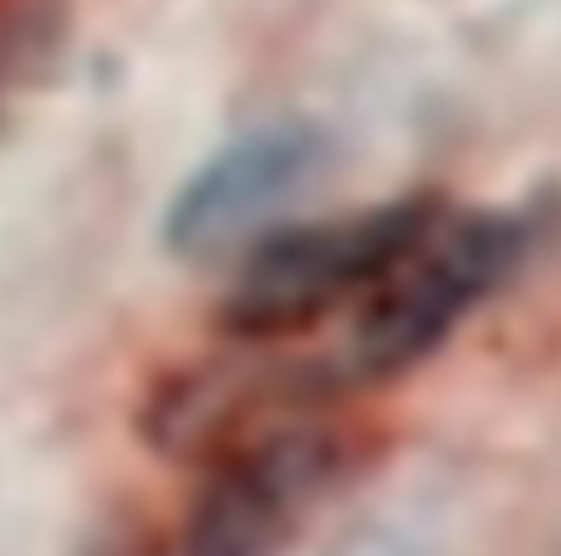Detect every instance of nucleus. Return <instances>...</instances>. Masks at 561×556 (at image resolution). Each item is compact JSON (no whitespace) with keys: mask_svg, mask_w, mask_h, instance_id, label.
I'll use <instances>...</instances> for the list:
<instances>
[{"mask_svg":"<svg viewBox=\"0 0 561 556\" xmlns=\"http://www.w3.org/2000/svg\"><path fill=\"white\" fill-rule=\"evenodd\" d=\"M325 182V138L314 127H264L209 155L165 209V242L187 264H237L270 231L304 220V198Z\"/></svg>","mask_w":561,"mask_h":556,"instance_id":"nucleus-4","label":"nucleus"},{"mask_svg":"<svg viewBox=\"0 0 561 556\" xmlns=\"http://www.w3.org/2000/svg\"><path fill=\"white\" fill-rule=\"evenodd\" d=\"M364 441L336 413H309L204 463V485L165 556H287L358 474Z\"/></svg>","mask_w":561,"mask_h":556,"instance_id":"nucleus-3","label":"nucleus"},{"mask_svg":"<svg viewBox=\"0 0 561 556\" xmlns=\"http://www.w3.org/2000/svg\"><path fill=\"white\" fill-rule=\"evenodd\" d=\"M517 253H523L517 220L430 198L413 237L375 275V287L347 309L331 342L314 353L325 386L336 397H353L364 386H386L419 370L506 282Z\"/></svg>","mask_w":561,"mask_h":556,"instance_id":"nucleus-1","label":"nucleus"},{"mask_svg":"<svg viewBox=\"0 0 561 556\" xmlns=\"http://www.w3.org/2000/svg\"><path fill=\"white\" fill-rule=\"evenodd\" d=\"M430 198L375 204L353 215H314L270 231L237 259L220 326L242 348H287L309 331H336L347 309L424 220Z\"/></svg>","mask_w":561,"mask_h":556,"instance_id":"nucleus-2","label":"nucleus"}]
</instances>
